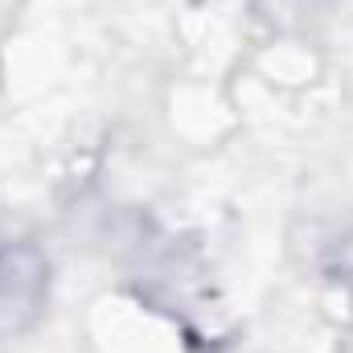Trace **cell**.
I'll return each mask as SVG.
<instances>
[{"mask_svg":"<svg viewBox=\"0 0 353 353\" xmlns=\"http://www.w3.org/2000/svg\"><path fill=\"white\" fill-rule=\"evenodd\" d=\"M41 263L33 251H4L0 255V329H17L33 316L41 300Z\"/></svg>","mask_w":353,"mask_h":353,"instance_id":"cell-1","label":"cell"}]
</instances>
